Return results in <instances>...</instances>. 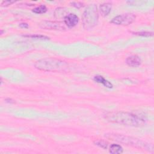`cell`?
Listing matches in <instances>:
<instances>
[{
    "label": "cell",
    "mask_w": 154,
    "mask_h": 154,
    "mask_svg": "<svg viewBox=\"0 0 154 154\" xmlns=\"http://www.w3.org/2000/svg\"><path fill=\"white\" fill-rule=\"evenodd\" d=\"M78 22V17L73 13H69L64 17V22L68 28H73L75 26Z\"/></svg>",
    "instance_id": "52a82bcc"
},
{
    "label": "cell",
    "mask_w": 154,
    "mask_h": 154,
    "mask_svg": "<svg viewBox=\"0 0 154 154\" xmlns=\"http://www.w3.org/2000/svg\"><path fill=\"white\" fill-rule=\"evenodd\" d=\"M19 26L21 28H28V25L26 23H21L19 24Z\"/></svg>",
    "instance_id": "ac0fdd59"
},
{
    "label": "cell",
    "mask_w": 154,
    "mask_h": 154,
    "mask_svg": "<svg viewBox=\"0 0 154 154\" xmlns=\"http://www.w3.org/2000/svg\"><path fill=\"white\" fill-rule=\"evenodd\" d=\"M134 34L140 35V36H145V37H150L153 35V32H147V31H142V32H133Z\"/></svg>",
    "instance_id": "5bb4252c"
},
{
    "label": "cell",
    "mask_w": 154,
    "mask_h": 154,
    "mask_svg": "<svg viewBox=\"0 0 154 154\" xmlns=\"http://www.w3.org/2000/svg\"><path fill=\"white\" fill-rule=\"evenodd\" d=\"M111 4L109 2H105L100 4L99 9L102 16H106L108 15V14L110 13L111 10Z\"/></svg>",
    "instance_id": "9c48e42d"
},
{
    "label": "cell",
    "mask_w": 154,
    "mask_h": 154,
    "mask_svg": "<svg viewBox=\"0 0 154 154\" xmlns=\"http://www.w3.org/2000/svg\"><path fill=\"white\" fill-rule=\"evenodd\" d=\"M34 66L38 70L49 72H60L67 67L66 62L55 58H45L35 62Z\"/></svg>",
    "instance_id": "3957f363"
},
{
    "label": "cell",
    "mask_w": 154,
    "mask_h": 154,
    "mask_svg": "<svg viewBox=\"0 0 154 154\" xmlns=\"http://www.w3.org/2000/svg\"><path fill=\"white\" fill-rule=\"evenodd\" d=\"M47 11V8L44 5H41L37 7L34 8L32 10V11L36 14H42L46 13Z\"/></svg>",
    "instance_id": "7c38bea8"
},
{
    "label": "cell",
    "mask_w": 154,
    "mask_h": 154,
    "mask_svg": "<svg viewBox=\"0 0 154 154\" xmlns=\"http://www.w3.org/2000/svg\"><path fill=\"white\" fill-rule=\"evenodd\" d=\"M13 2H14V1H5L2 2V6H8Z\"/></svg>",
    "instance_id": "e0dca14e"
},
{
    "label": "cell",
    "mask_w": 154,
    "mask_h": 154,
    "mask_svg": "<svg viewBox=\"0 0 154 154\" xmlns=\"http://www.w3.org/2000/svg\"><path fill=\"white\" fill-rule=\"evenodd\" d=\"M109 152L112 154L122 153L123 152V148L120 145L112 144L109 147Z\"/></svg>",
    "instance_id": "8fae6325"
},
{
    "label": "cell",
    "mask_w": 154,
    "mask_h": 154,
    "mask_svg": "<svg viewBox=\"0 0 154 154\" xmlns=\"http://www.w3.org/2000/svg\"><path fill=\"white\" fill-rule=\"evenodd\" d=\"M95 144L99 146H100L103 149H106L107 146H108V143H106L105 141H102V140H99V141H96L95 142Z\"/></svg>",
    "instance_id": "9a60e30c"
},
{
    "label": "cell",
    "mask_w": 154,
    "mask_h": 154,
    "mask_svg": "<svg viewBox=\"0 0 154 154\" xmlns=\"http://www.w3.org/2000/svg\"><path fill=\"white\" fill-rule=\"evenodd\" d=\"M105 119L108 121L131 126H141L145 124L146 119L142 115L131 112L117 111L106 114Z\"/></svg>",
    "instance_id": "6da1fadb"
},
{
    "label": "cell",
    "mask_w": 154,
    "mask_h": 154,
    "mask_svg": "<svg viewBox=\"0 0 154 154\" xmlns=\"http://www.w3.org/2000/svg\"><path fill=\"white\" fill-rule=\"evenodd\" d=\"M105 137L107 138L111 139L113 141H116L117 142L123 143L126 145L131 146L139 149H142L143 150L148 151L150 152H153V147L152 144L134 137L112 133L106 134H105Z\"/></svg>",
    "instance_id": "7a4b0ae2"
},
{
    "label": "cell",
    "mask_w": 154,
    "mask_h": 154,
    "mask_svg": "<svg viewBox=\"0 0 154 154\" xmlns=\"http://www.w3.org/2000/svg\"><path fill=\"white\" fill-rule=\"evenodd\" d=\"M24 37H31V38H37V39H42V40H49V37L43 35H38V34H34V35H23Z\"/></svg>",
    "instance_id": "4fadbf2b"
},
{
    "label": "cell",
    "mask_w": 154,
    "mask_h": 154,
    "mask_svg": "<svg viewBox=\"0 0 154 154\" xmlns=\"http://www.w3.org/2000/svg\"><path fill=\"white\" fill-rule=\"evenodd\" d=\"M94 80L99 83L102 84L105 87L109 88H112V84L109 82L108 81H107L106 79H105L103 76H100V75H97L95 76L94 77Z\"/></svg>",
    "instance_id": "30bf717a"
},
{
    "label": "cell",
    "mask_w": 154,
    "mask_h": 154,
    "mask_svg": "<svg viewBox=\"0 0 154 154\" xmlns=\"http://www.w3.org/2000/svg\"><path fill=\"white\" fill-rule=\"evenodd\" d=\"M98 18L97 6L95 4H90L86 8L82 14L83 27L85 29L93 28L97 25Z\"/></svg>",
    "instance_id": "277c9868"
},
{
    "label": "cell",
    "mask_w": 154,
    "mask_h": 154,
    "mask_svg": "<svg viewBox=\"0 0 154 154\" xmlns=\"http://www.w3.org/2000/svg\"><path fill=\"white\" fill-rule=\"evenodd\" d=\"M126 63L130 67H138L141 64V60L138 56L134 55L126 58Z\"/></svg>",
    "instance_id": "ba28073f"
},
{
    "label": "cell",
    "mask_w": 154,
    "mask_h": 154,
    "mask_svg": "<svg viewBox=\"0 0 154 154\" xmlns=\"http://www.w3.org/2000/svg\"><path fill=\"white\" fill-rule=\"evenodd\" d=\"M71 4H72V5H73L75 7L78 8H79L83 6L82 4L79 2H71Z\"/></svg>",
    "instance_id": "2e32d148"
},
{
    "label": "cell",
    "mask_w": 154,
    "mask_h": 154,
    "mask_svg": "<svg viewBox=\"0 0 154 154\" xmlns=\"http://www.w3.org/2000/svg\"><path fill=\"white\" fill-rule=\"evenodd\" d=\"M135 19V14L132 13H126L114 17L110 22L118 25H128L132 23Z\"/></svg>",
    "instance_id": "5b68a950"
},
{
    "label": "cell",
    "mask_w": 154,
    "mask_h": 154,
    "mask_svg": "<svg viewBox=\"0 0 154 154\" xmlns=\"http://www.w3.org/2000/svg\"><path fill=\"white\" fill-rule=\"evenodd\" d=\"M40 28L46 29H54V30H65L66 27L64 22L60 21H49L43 20L39 23Z\"/></svg>",
    "instance_id": "8992f818"
},
{
    "label": "cell",
    "mask_w": 154,
    "mask_h": 154,
    "mask_svg": "<svg viewBox=\"0 0 154 154\" xmlns=\"http://www.w3.org/2000/svg\"><path fill=\"white\" fill-rule=\"evenodd\" d=\"M2 32H3V31H2V30H1V34H2Z\"/></svg>",
    "instance_id": "d6986e66"
}]
</instances>
